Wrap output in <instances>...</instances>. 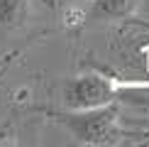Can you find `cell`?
<instances>
[{
	"instance_id": "cell-2",
	"label": "cell",
	"mask_w": 149,
	"mask_h": 147,
	"mask_svg": "<svg viewBox=\"0 0 149 147\" xmlns=\"http://www.w3.org/2000/svg\"><path fill=\"white\" fill-rule=\"evenodd\" d=\"M137 0H91L88 15L93 20H127L134 15Z\"/></svg>"
},
{
	"instance_id": "cell-1",
	"label": "cell",
	"mask_w": 149,
	"mask_h": 147,
	"mask_svg": "<svg viewBox=\"0 0 149 147\" xmlns=\"http://www.w3.org/2000/svg\"><path fill=\"white\" fill-rule=\"evenodd\" d=\"M47 118L66 127L73 142L78 145H91V147H103V145H120L130 135L120 125V108L113 103L95 108H78V110H44Z\"/></svg>"
},
{
	"instance_id": "cell-3",
	"label": "cell",
	"mask_w": 149,
	"mask_h": 147,
	"mask_svg": "<svg viewBox=\"0 0 149 147\" xmlns=\"http://www.w3.org/2000/svg\"><path fill=\"white\" fill-rule=\"evenodd\" d=\"M29 15V0H0V27L15 29L22 27Z\"/></svg>"
},
{
	"instance_id": "cell-4",
	"label": "cell",
	"mask_w": 149,
	"mask_h": 147,
	"mask_svg": "<svg viewBox=\"0 0 149 147\" xmlns=\"http://www.w3.org/2000/svg\"><path fill=\"white\" fill-rule=\"evenodd\" d=\"M37 8H42L49 15H56V17H64L69 22V17H73V12L78 8V0H34Z\"/></svg>"
}]
</instances>
